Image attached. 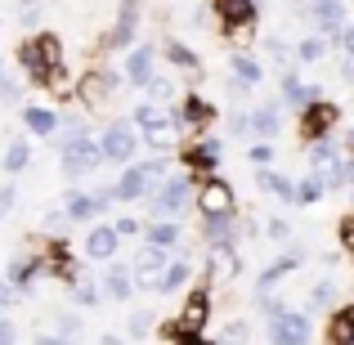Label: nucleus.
<instances>
[{
  "label": "nucleus",
  "instance_id": "obj_1",
  "mask_svg": "<svg viewBox=\"0 0 354 345\" xmlns=\"http://www.w3.org/2000/svg\"><path fill=\"white\" fill-rule=\"evenodd\" d=\"M18 68L32 86L45 90H68V54H63V41L54 32H32L23 45H18Z\"/></svg>",
  "mask_w": 354,
  "mask_h": 345
},
{
  "label": "nucleus",
  "instance_id": "obj_2",
  "mask_svg": "<svg viewBox=\"0 0 354 345\" xmlns=\"http://www.w3.org/2000/svg\"><path fill=\"white\" fill-rule=\"evenodd\" d=\"M130 121H135L139 139H148V153H175V148H180V139H184L175 113H171V108H162V104H153V99L135 104Z\"/></svg>",
  "mask_w": 354,
  "mask_h": 345
},
{
  "label": "nucleus",
  "instance_id": "obj_3",
  "mask_svg": "<svg viewBox=\"0 0 354 345\" xmlns=\"http://www.w3.org/2000/svg\"><path fill=\"white\" fill-rule=\"evenodd\" d=\"M193 193H198V180L189 171H171L153 193L144 198L148 220H184V211L193 207Z\"/></svg>",
  "mask_w": 354,
  "mask_h": 345
},
{
  "label": "nucleus",
  "instance_id": "obj_4",
  "mask_svg": "<svg viewBox=\"0 0 354 345\" xmlns=\"http://www.w3.org/2000/svg\"><path fill=\"white\" fill-rule=\"evenodd\" d=\"M211 305H216V296H211V283L189 287V296H184V305H180V314H175V323H166L162 337L180 341V337H193V332H207V323H211Z\"/></svg>",
  "mask_w": 354,
  "mask_h": 345
},
{
  "label": "nucleus",
  "instance_id": "obj_5",
  "mask_svg": "<svg viewBox=\"0 0 354 345\" xmlns=\"http://www.w3.org/2000/svg\"><path fill=\"white\" fill-rule=\"evenodd\" d=\"M117 193L113 184H99V189H68L63 193V211H68L72 225H95V220H104L108 211H113Z\"/></svg>",
  "mask_w": 354,
  "mask_h": 345
},
{
  "label": "nucleus",
  "instance_id": "obj_6",
  "mask_svg": "<svg viewBox=\"0 0 354 345\" xmlns=\"http://www.w3.org/2000/svg\"><path fill=\"white\" fill-rule=\"evenodd\" d=\"M220 162H225V135H202V139H184L180 144V166L193 175V180L216 175Z\"/></svg>",
  "mask_w": 354,
  "mask_h": 345
},
{
  "label": "nucleus",
  "instance_id": "obj_7",
  "mask_svg": "<svg viewBox=\"0 0 354 345\" xmlns=\"http://www.w3.org/2000/svg\"><path fill=\"white\" fill-rule=\"evenodd\" d=\"M99 148H104V162H113V166L139 162V130H135V121L113 117L104 130H99Z\"/></svg>",
  "mask_w": 354,
  "mask_h": 345
},
{
  "label": "nucleus",
  "instance_id": "obj_8",
  "mask_svg": "<svg viewBox=\"0 0 354 345\" xmlns=\"http://www.w3.org/2000/svg\"><path fill=\"white\" fill-rule=\"evenodd\" d=\"M139 27H144V0H117V14H113V27L104 36V50H135L139 45Z\"/></svg>",
  "mask_w": 354,
  "mask_h": 345
},
{
  "label": "nucleus",
  "instance_id": "obj_9",
  "mask_svg": "<svg viewBox=\"0 0 354 345\" xmlns=\"http://www.w3.org/2000/svg\"><path fill=\"white\" fill-rule=\"evenodd\" d=\"M59 166H63V175H68L72 184L77 180H86V175H95L99 166H104V148H99V135H81V139H72L68 148L59 153Z\"/></svg>",
  "mask_w": 354,
  "mask_h": 345
},
{
  "label": "nucleus",
  "instance_id": "obj_10",
  "mask_svg": "<svg viewBox=\"0 0 354 345\" xmlns=\"http://www.w3.org/2000/svg\"><path fill=\"white\" fill-rule=\"evenodd\" d=\"M265 337H269V345H310L314 341V314L287 305L283 314H274L265 323Z\"/></svg>",
  "mask_w": 354,
  "mask_h": 345
},
{
  "label": "nucleus",
  "instance_id": "obj_11",
  "mask_svg": "<svg viewBox=\"0 0 354 345\" xmlns=\"http://www.w3.org/2000/svg\"><path fill=\"white\" fill-rule=\"evenodd\" d=\"M193 207H198V216H234L238 211V193L234 184L225 180V175H207V180H198V193H193Z\"/></svg>",
  "mask_w": 354,
  "mask_h": 345
},
{
  "label": "nucleus",
  "instance_id": "obj_12",
  "mask_svg": "<svg viewBox=\"0 0 354 345\" xmlns=\"http://www.w3.org/2000/svg\"><path fill=\"white\" fill-rule=\"evenodd\" d=\"M5 278L18 287V296H32L36 287L50 278V256H45V247L41 251H23V256H14L5 265Z\"/></svg>",
  "mask_w": 354,
  "mask_h": 345
},
{
  "label": "nucleus",
  "instance_id": "obj_13",
  "mask_svg": "<svg viewBox=\"0 0 354 345\" xmlns=\"http://www.w3.org/2000/svg\"><path fill=\"white\" fill-rule=\"evenodd\" d=\"M337 126H341V108L332 104V99H314V104L305 108V113H296V130H301L305 144L337 135Z\"/></svg>",
  "mask_w": 354,
  "mask_h": 345
},
{
  "label": "nucleus",
  "instance_id": "obj_14",
  "mask_svg": "<svg viewBox=\"0 0 354 345\" xmlns=\"http://www.w3.org/2000/svg\"><path fill=\"white\" fill-rule=\"evenodd\" d=\"M220 117V108L211 104V99H202L198 90H184L180 104H175V121H180V130L189 135V130H211Z\"/></svg>",
  "mask_w": 354,
  "mask_h": 345
},
{
  "label": "nucleus",
  "instance_id": "obj_15",
  "mask_svg": "<svg viewBox=\"0 0 354 345\" xmlns=\"http://www.w3.org/2000/svg\"><path fill=\"white\" fill-rule=\"evenodd\" d=\"M171 256H175V251H162V247H153V242H144V247H139L135 265H130V269H135V287H139V292H157V283H162Z\"/></svg>",
  "mask_w": 354,
  "mask_h": 345
},
{
  "label": "nucleus",
  "instance_id": "obj_16",
  "mask_svg": "<svg viewBox=\"0 0 354 345\" xmlns=\"http://www.w3.org/2000/svg\"><path fill=\"white\" fill-rule=\"evenodd\" d=\"M216 18H220V32L225 36L251 32L260 23V0H216Z\"/></svg>",
  "mask_w": 354,
  "mask_h": 345
},
{
  "label": "nucleus",
  "instance_id": "obj_17",
  "mask_svg": "<svg viewBox=\"0 0 354 345\" xmlns=\"http://www.w3.org/2000/svg\"><path fill=\"white\" fill-rule=\"evenodd\" d=\"M301 265H305V247H301V242H292L283 256H274V260H269V265L256 274V292H278V283H283V278H292Z\"/></svg>",
  "mask_w": 354,
  "mask_h": 345
},
{
  "label": "nucleus",
  "instance_id": "obj_18",
  "mask_svg": "<svg viewBox=\"0 0 354 345\" xmlns=\"http://www.w3.org/2000/svg\"><path fill=\"white\" fill-rule=\"evenodd\" d=\"M305 9H310V18H314V27H319L323 36H328L332 45H337V36H341V27L350 23V0H305Z\"/></svg>",
  "mask_w": 354,
  "mask_h": 345
},
{
  "label": "nucleus",
  "instance_id": "obj_19",
  "mask_svg": "<svg viewBox=\"0 0 354 345\" xmlns=\"http://www.w3.org/2000/svg\"><path fill=\"white\" fill-rule=\"evenodd\" d=\"M113 193H117V202H121V207H135V202H144L148 193H153V180H148L144 157H139V162H130V166H121V175H117Z\"/></svg>",
  "mask_w": 354,
  "mask_h": 345
},
{
  "label": "nucleus",
  "instance_id": "obj_20",
  "mask_svg": "<svg viewBox=\"0 0 354 345\" xmlns=\"http://www.w3.org/2000/svg\"><path fill=\"white\" fill-rule=\"evenodd\" d=\"M278 99H283V108H292V113H305V108L314 104V99H323V90L314 86V81H305L301 72H283L278 77Z\"/></svg>",
  "mask_w": 354,
  "mask_h": 345
},
{
  "label": "nucleus",
  "instance_id": "obj_21",
  "mask_svg": "<svg viewBox=\"0 0 354 345\" xmlns=\"http://www.w3.org/2000/svg\"><path fill=\"white\" fill-rule=\"evenodd\" d=\"M99 287H104V301H130L139 292L135 287V269L126 260H108L104 274H99Z\"/></svg>",
  "mask_w": 354,
  "mask_h": 345
},
{
  "label": "nucleus",
  "instance_id": "obj_22",
  "mask_svg": "<svg viewBox=\"0 0 354 345\" xmlns=\"http://www.w3.org/2000/svg\"><path fill=\"white\" fill-rule=\"evenodd\" d=\"M121 77H126V86H139V90H144L148 81L157 77V45H144V41H139L135 50L126 54V72H121Z\"/></svg>",
  "mask_w": 354,
  "mask_h": 345
},
{
  "label": "nucleus",
  "instance_id": "obj_23",
  "mask_svg": "<svg viewBox=\"0 0 354 345\" xmlns=\"http://www.w3.org/2000/svg\"><path fill=\"white\" fill-rule=\"evenodd\" d=\"M117 247H121L117 225H104V220H95V225L86 229V256H90V260L108 265V260H117Z\"/></svg>",
  "mask_w": 354,
  "mask_h": 345
},
{
  "label": "nucleus",
  "instance_id": "obj_24",
  "mask_svg": "<svg viewBox=\"0 0 354 345\" xmlns=\"http://www.w3.org/2000/svg\"><path fill=\"white\" fill-rule=\"evenodd\" d=\"M283 135V99H260L251 108V139H278Z\"/></svg>",
  "mask_w": 354,
  "mask_h": 345
},
{
  "label": "nucleus",
  "instance_id": "obj_25",
  "mask_svg": "<svg viewBox=\"0 0 354 345\" xmlns=\"http://www.w3.org/2000/svg\"><path fill=\"white\" fill-rule=\"evenodd\" d=\"M242 274V247H207V278L211 283H234Z\"/></svg>",
  "mask_w": 354,
  "mask_h": 345
},
{
  "label": "nucleus",
  "instance_id": "obj_26",
  "mask_svg": "<svg viewBox=\"0 0 354 345\" xmlns=\"http://www.w3.org/2000/svg\"><path fill=\"white\" fill-rule=\"evenodd\" d=\"M59 126H63L59 108H50V104H23V135L54 139V130H59Z\"/></svg>",
  "mask_w": 354,
  "mask_h": 345
},
{
  "label": "nucleus",
  "instance_id": "obj_27",
  "mask_svg": "<svg viewBox=\"0 0 354 345\" xmlns=\"http://www.w3.org/2000/svg\"><path fill=\"white\" fill-rule=\"evenodd\" d=\"M202 238H207V247H242V225H238V211L234 216H207L202 220Z\"/></svg>",
  "mask_w": 354,
  "mask_h": 345
},
{
  "label": "nucleus",
  "instance_id": "obj_28",
  "mask_svg": "<svg viewBox=\"0 0 354 345\" xmlns=\"http://www.w3.org/2000/svg\"><path fill=\"white\" fill-rule=\"evenodd\" d=\"M189 283H193V256H189V247H180L171 256V265H166V274H162V283H157L153 296H175V292H184Z\"/></svg>",
  "mask_w": 354,
  "mask_h": 345
},
{
  "label": "nucleus",
  "instance_id": "obj_29",
  "mask_svg": "<svg viewBox=\"0 0 354 345\" xmlns=\"http://www.w3.org/2000/svg\"><path fill=\"white\" fill-rule=\"evenodd\" d=\"M117 81H121L117 72H113V77H108V72H90L86 81H77V90H72V95H77V99H81V104H86V108H99V104H104V99H113Z\"/></svg>",
  "mask_w": 354,
  "mask_h": 345
},
{
  "label": "nucleus",
  "instance_id": "obj_30",
  "mask_svg": "<svg viewBox=\"0 0 354 345\" xmlns=\"http://www.w3.org/2000/svg\"><path fill=\"white\" fill-rule=\"evenodd\" d=\"M229 77H238L242 86H251V90H260L265 86V59H256L251 50H234L229 54Z\"/></svg>",
  "mask_w": 354,
  "mask_h": 345
},
{
  "label": "nucleus",
  "instance_id": "obj_31",
  "mask_svg": "<svg viewBox=\"0 0 354 345\" xmlns=\"http://www.w3.org/2000/svg\"><path fill=\"white\" fill-rule=\"evenodd\" d=\"M144 242H153V247H162V251H180L184 247V225L180 220H148Z\"/></svg>",
  "mask_w": 354,
  "mask_h": 345
},
{
  "label": "nucleus",
  "instance_id": "obj_32",
  "mask_svg": "<svg viewBox=\"0 0 354 345\" xmlns=\"http://www.w3.org/2000/svg\"><path fill=\"white\" fill-rule=\"evenodd\" d=\"M27 166H32V135L9 139L5 153H0V171H5V175H23Z\"/></svg>",
  "mask_w": 354,
  "mask_h": 345
},
{
  "label": "nucleus",
  "instance_id": "obj_33",
  "mask_svg": "<svg viewBox=\"0 0 354 345\" xmlns=\"http://www.w3.org/2000/svg\"><path fill=\"white\" fill-rule=\"evenodd\" d=\"M256 189H265V193H274V198H283V202L296 207V180H287L274 166H256Z\"/></svg>",
  "mask_w": 354,
  "mask_h": 345
},
{
  "label": "nucleus",
  "instance_id": "obj_34",
  "mask_svg": "<svg viewBox=\"0 0 354 345\" xmlns=\"http://www.w3.org/2000/svg\"><path fill=\"white\" fill-rule=\"evenodd\" d=\"M68 292H72V305H81V310H95V305L104 301V287H99V278L90 274V269L72 278V283H68Z\"/></svg>",
  "mask_w": 354,
  "mask_h": 345
},
{
  "label": "nucleus",
  "instance_id": "obj_35",
  "mask_svg": "<svg viewBox=\"0 0 354 345\" xmlns=\"http://www.w3.org/2000/svg\"><path fill=\"white\" fill-rule=\"evenodd\" d=\"M328 341L332 345H354V305H337L328 314Z\"/></svg>",
  "mask_w": 354,
  "mask_h": 345
},
{
  "label": "nucleus",
  "instance_id": "obj_36",
  "mask_svg": "<svg viewBox=\"0 0 354 345\" xmlns=\"http://www.w3.org/2000/svg\"><path fill=\"white\" fill-rule=\"evenodd\" d=\"M346 153V148H341V139L337 135H328V139H314L310 148H305V157H310V171L319 175V171H328L332 162H337V157Z\"/></svg>",
  "mask_w": 354,
  "mask_h": 345
},
{
  "label": "nucleus",
  "instance_id": "obj_37",
  "mask_svg": "<svg viewBox=\"0 0 354 345\" xmlns=\"http://www.w3.org/2000/svg\"><path fill=\"white\" fill-rule=\"evenodd\" d=\"M337 296H341V287L332 283V278H319V283L310 287V301H305V310H310V314H332V310H337Z\"/></svg>",
  "mask_w": 354,
  "mask_h": 345
},
{
  "label": "nucleus",
  "instance_id": "obj_38",
  "mask_svg": "<svg viewBox=\"0 0 354 345\" xmlns=\"http://www.w3.org/2000/svg\"><path fill=\"white\" fill-rule=\"evenodd\" d=\"M162 54H166V63H171V68L189 72V77H198V72H202V59H198V54H193L184 41H166V45H162Z\"/></svg>",
  "mask_w": 354,
  "mask_h": 345
},
{
  "label": "nucleus",
  "instance_id": "obj_39",
  "mask_svg": "<svg viewBox=\"0 0 354 345\" xmlns=\"http://www.w3.org/2000/svg\"><path fill=\"white\" fill-rule=\"evenodd\" d=\"M153 332H157V314L148 310V305L130 310V319H126V337H130V341H148Z\"/></svg>",
  "mask_w": 354,
  "mask_h": 345
},
{
  "label": "nucleus",
  "instance_id": "obj_40",
  "mask_svg": "<svg viewBox=\"0 0 354 345\" xmlns=\"http://www.w3.org/2000/svg\"><path fill=\"white\" fill-rule=\"evenodd\" d=\"M328 50H332V41L323 32H314V36H305V41L296 45V63H323Z\"/></svg>",
  "mask_w": 354,
  "mask_h": 345
},
{
  "label": "nucleus",
  "instance_id": "obj_41",
  "mask_svg": "<svg viewBox=\"0 0 354 345\" xmlns=\"http://www.w3.org/2000/svg\"><path fill=\"white\" fill-rule=\"evenodd\" d=\"M323 198H328V189H323V180L314 171L305 180H296V207H319Z\"/></svg>",
  "mask_w": 354,
  "mask_h": 345
},
{
  "label": "nucleus",
  "instance_id": "obj_42",
  "mask_svg": "<svg viewBox=\"0 0 354 345\" xmlns=\"http://www.w3.org/2000/svg\"><path fill=\"white\" fill-rule=\"evenodd\" d=\"M148 99H153V104H162V108H171V104H180V90H175V81L171 77H162V72H157L153 81H148Z\"/></svg>",
  "mask_w": 354,
  "mask_h": 345
},
{
  "label": "nucleus",
  "instance_id": "obj_43",
  "mask_svg": "<svg viewBox=\"0 0 354 345\" xmlns=\"http://www.w3.org/2000/svg\"><path fill=\"white\" fill-rule=\"evenodd\" d=\"M41 18H45V0H18V23L27 27V36L41 32Z\"/></svg>",
  "mask_w": 354,
  "mask_h": 345
},
{
  "label": "nucleus",
  "instance_id": "obj_44",
  "mask_svg": "<svg viewBox=\"0 0 354 345\" xmlns=\"http://www.w3.org/2000/svg\"><path fill=\"white\" fill-rule=\"evenodd\" d=\"M220 345H251V323L247 319H229L220 328Z\"/></svg>",
  "mask_w": 354,
  "mask_h": 345
},
{
  "label": "nucleus",
  "instance_id": "obj_45",
  "mask_svg": "<svg viewBox=\"0 0 354 345\" xmlns=\"http://www.w3.org/2000/svg\"><path fill=\"white\" fill-rule=\"evenodd\" d=\"M274 157H278L274 139H251V148H247V162H251V171H256V166H274Z\"/></svg>",
  "mask_w": 354,
  "mask_h": 345
},
{
  "label": "nucleus",
  "instance_id": "obj_46",
  "mask_svg": "<svg viewBox=\"0 0 354 345\" xmlns=\"http://www.w3.org/2000/svg\"><path fill=\"white\" fill-rule=\"evenodd\" d=\"M225 135H234V139L251 135V113H247V108H229V113H225Z\"/></svg>",
  "mask_w": 354,
  "mask_h": 345
},
{
  "label": "nucleus",
  "instance_id": "obj_47",
  "mask_svg": "<svg viewBox=\"0 0 354 345\" xmlns=\"http://www.w3.org/2000/svg\"><path fill=\"white\" fill-rule=\"evenodd\" d=\"M287 310V301H283V292H256V314L260 319H274V314H283Z\"/></svg>",
  "mask_w": 354,
  "mask_h": 345
},
{
  "label": "nucleus",
  "instance_id": "obj_48",
  "mask_svg": "<svg viewBox=\"0 0 354 345\" xmlns=\"http://www.w3.org/2000/svg\"><path fill=\"white\" fill-rule=\"evenodd\" d=\"M260 45H265V59H269V63H278L283 72H292V59H296V54L287 59V45H283V36H265Z\"/></svg>",
  "mask_w": 354,
  "mask_h": 345
},
{
  "label": "nucleus",
  "instance_id": "obj_49",
  "mask_svg": "<svg viewBox=\"0 0 354 345\" xmlns=\"http://www.w3.org/2000/svg\"><path fill=\"white\" fill-rule=\"evenodd\" d=\"M54 332H59L63 341L81 345V332H86V328H81V319H77V314H54Z\"/></svg>",
  "mask_w": 354,
  "mask_h": 345
},
{
  "label": "nucleus",
  "instance_id": "obj_50",
  "mask_svg": "<svg viewBox=\"0 0 354 345\" xmlns=\"http://www.w3.org/2000/svg\"><path fill=\"white\" fill-rule=\"evenodd\" d=\"M265 238H274V242H292V225H287L283 216H269V220H265Z\"/></svg>",
  "mask_w": 354,
  "mask_h": 345
},
{
  "label": "nucleus",
  "instance_id": "obj_51",
  "mask_svg": "<svg viewBox=\"0 0 354 345\" xmlns=\"http://www.w3.org/2000/svg\"><path fill=\"white\" fill-rule=\"evenodd\" d=\"M113 225H117V233H121V242H126V238H144V225H148V220L121 216V220H113Z\"/></svg>",
  "mask_w": 354,
  "mask_h": 345
},
{
  "label": "nucleus",
  "instance_id": "obj_52",
  "mask_svg": "<svg viewBox=\"0 0 354 345\" xmlns=\"http://www.w3.org/2000/svg\"><path fill=\"white\" fill-rule=\"evenodd\" d=\"M14 207H18V184H0V225L9 220Z\"/></svg>",
  "mask_w": 354,
  "mask_h": 345
},
{
  "label": "nucleus",
  "instance_id": "obj_53",
  "mask_svg": "<svg viewBox=\"0 0 354 345\" xmlns=\"http://www.w3.org/2000/svg\"><path fill=\"white\" fill-rule=\"evenodd\" d=\"M0 104H23V81H14V77H5V86H0Z\"/></svg>",
  "mask_w": 354,
  "mask_h": 345
},
{
  "label": "nucleus",
  "instance_id": "obj_54",
  "mask_svg": "<svg viewBox=\"0 0 354 345\" xmlns=\"http://www.w3.org/2000/svg\"><path fill=\"white\" fill-rule=\"evenodd\" d=\"M23 296H18V287L9 283V278H0V314H9V305H18Z\"/></svg>",
  "mask_w": 354,
  "mask_h": 345
},
{
  "label": "nucleus",
  "instance_id": "obj_55",
  "mask_svg": "<svg viewBox=\"0 0 354 345\" xmlns=\"http://www.w3.org/2000/svg\"><path fill=\"white\" fill-rule=\"evenodd\" d=\"M337 238H341V247H346V251H354V211L337 225Z\"/></svg>",
  "mask_w": 354,
  "mask_h": 345
},
{
  "label": "nucleus",
  "instance_id": "obj_56",
  "mask_svg": "<svg viewBox=\"0 0 354 345\" xmlns=\"http://www.w3.org/2000/svg\"><path fill=\"white\" fill-rule=\"evenodd\" d=\"M18 341V328L9 323V314H0V345H14Z\"/></svg>",
  "mask_w": 354,
  "mask_h": 345
},
{
  "label": "nucleus",
  "instance_id": "obj_57",
  "mask_svg": "<svg viewBox=\"0 0 354 345\" xmlns=\"http://www.w3.org/2000/svg\"><path fill=\"white\" fill-rule=\"evenodd\" d=\"M337 45H341V50H346V54H354V23H346V27H341Z\"/></svg>",
  "mask_w": 354,
  "mask_h": 345
},
{
  "label": "nucleus",
  "instance_id": "obj_58",
  "mask_svg": "<svg viewBox=\"0 0 354 345\" xmlns=\"http://www.w3.org/2000/svg\"><path fill=\"white\" fill-rule=\"evenodd\" d=\"M32 345H72V341H63L59 332H36V341Z\"/></svg>",
  "mask_w": 354,
  "mask_h": 345
},
{
  "label": "nucleus",
  "instance_id": "obj_59",
  "mask_svg": "<svg viewBox=\"0 0 354 345\" xmlns=\"http://www.w3.org/2000/svg\"><path fill=\"white\" fill-rule=\"evenodd\" d=\"M341 77H346V86H354V54L341 59Z\"/></svg>",
  "mask_w": 354,
  "mask_h": 345
},
{
  "label": "nucleus",
  "instance_id": "obj_60",
  "mask_svg": "<svg viewBox=\"0 0 354 345\" xmlns=\"http://www.w3.org/2000/svg\"><path fill=\"white\" fill-rule=\"evenodd\" d=\"M99 345H135V341H130V337H117V332H104Z\"/></svg>",
  "mask_w": 354,
  "mask_h": 345
},
{
  "label": "nucleus",
  "instance_id": "obj_61",
  "mask_svg": "<svg viewBox=\"0 0 354 345\" xmlns=\"http://www.w3.org/2000/svg\"><path fill=\"white\" fill-rule=\"evenodd\" d=\"M175 345H216V341H207V337H202V332H193V337H180Z\"/></svg>",
  "mask_w": 354,
  "mask_h": 345
},
{
  "label": "nucleus",
  "instance_id": "obj_62",
  "mask_svg": "<svg viewBox=\"0 0 354 345\" xmlns=\"http://www.w3.org/2000/svg\"><path fill=\"white\" fill-rule=\"evenodd\" d=\"M5 77H9V72H5V59H0V86H5Z\"/></svg>",
  "mask_w": 354,
  "mask_h": 345
},
{
  "label": "nucleus",
  "instance_id": "obj_63",
  "mask_svg": "<svg viewBox=\"0 0 354 345\" xmlns=\"http://www.w3.org/2000/svg\"><path fill=\"white\" fill-rule=\"evenodd\" d=\"M350 198H354V184H350Z\"/></svg>",
  "mask_w": 354,
  "mask_h": 345
},
{
  "label": "nucleus",
  "instance_id": "obj_64",
  "mask_svg": "<svg viewBox=\"0 0 354 345\" xmlns=\"http://www.w3.org/2000/svg\"><path fill=\"white\" fill-rule=\"evenodd\" d=\"M350 5H354V0H350Z\"/></svg>",
  "mask_w": 354,
  "mask_h": 345
}]
</instances>
